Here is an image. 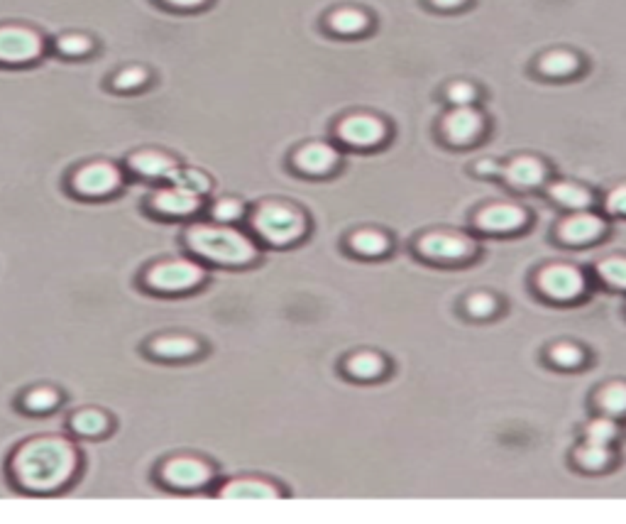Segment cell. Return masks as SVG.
I'll use <instances>...</instances> for the list:
<instances>
[{
    "label": "cell",
    "mask_w": 626,
    "mask_h": 524,
    "mask_svg": "<svg viewBox=\"0 0 626 524\" xmlns=\"http://www.w3.org/2000/svg\"><path fill=\"white\" fill-rule=\"evenodd\" d=\"M297 167L306 174H328V172L336 170L337 164V153L330 145H323V143H311V145L301 147L294 157Z\"/></svg>",
    "instance_id": "obj_13"
},
{
    "label": "cell",
    "mask_w": 626,
    "mask_h": 524,
    "mask_svg": "<svg viewBox=\"0 0 626 524\" xmlns=\"http://www.w3.org/2000/svg\"><path fill=\"white\" fill-rule=\"evenodd\" d=\"M40 52L42 40L33 30L17 27V25L0 27V62L20 64V62H30V59H34Z\"/></svg>",
    "instance_id": "obj_5"
},
{
    "label": "cell",
    "mask_w": 626,
    "mask_h": 524,
    "mask_svg": "<svg viewBox=\"0 0 626 524\" xmlns=\"http://www.w3.org/2000/svg\"><path fill=\"white\" fill-rule=\"evenodd\" d=\"M494 309H497V302H494V297H490V294H473V297L467 299V311L473 316H490L494 314Z\"/></svg>",
    "instance_id": "obj_35"
},
{
    "label": "cell",
    "mask_w": 626,
    "mask_h": 524,
    "mask_svg": "<svg viewBox=\"0 0 626 524\" xmlns=\"http://www.w3.org/2000/svg\"><path fill=\"white\" fill-rule=\"evenodd\" d=\"M597 404L602 407V411L607 417H624L626 414V385L624 382H617V385H610L604 388L597 397Z\"/></svg>",
    "instance_id": "obj_24"
},
{
    "label": "cell",
    "mask_w": 626,
    "mask_h": 524,
    "mask_svg": "<svg viewBox=\"0 0 626 524\" xmlns=\"http://www.w3.org/2000/svg\"><path fill=\"white\" fill-rule=\"evenodd\" d=\"M186 238H189V248L196 255L220 262V265H248L258 255L249 238L233 228L193 226Z\"/></svg>",
    "instance_id": "obj_2"
},
{
    "label": "cell",
    "mask_w": 626,
    "mask_h": 524,
    "mask_svg": "<svg viewBox=\"0 0 626 524\" xmlns=\"http://www.w3.org/2000/svg\"><path fill=\"white\" fill-rule=\"evenodd\" d=\"M56 47L62 49L64 54H72V57H79V54H86L91 49L89 37H81V35H66L62 40L56 42Z\"/></svg>",
    "instance_id": "obj_34"
},
{
    "label": "cell",
    "mask_w": 626,
    "mask_h": 524,
    "mask_svg": "<svg viewBox=\"0 0 626 524\" xmlns=\"http://www.w3.org/2000/svg\"><path fill=\"white\" fill-rule=\"evenodd\" d=\"M604 233L602 218L592 216V213H575V216L565 218L561 226V238L572 245H585L592 242Z\"/></svg>",
    "instance_id": "obj_15"
},
{
    "label": "cell",
    "mask_w": 626,
    "mask_h": 524,
    "mask_svg": "<svg viewBox=\"0 0 626 524\" xmlns=\"http://www.w3.org/2000/svg\"><path fill=\"white\" fill-rule=\"evenodd\" d=\"M169 182L174 186H181L186 192H191V194H206L210 186L206 174H201V172L196 170H179V167L169 174Z\"/></svg>",
    "instance_id": "obj_27"
},
{
    "label": "cell",
    "mask_w": 626,
    "mask_h": 524,
    "mask_svg": "<svg viewBox=\"0 0 626 524\" xmlns=\"http://www.w3.org/2000/svg\"><path fill=\"white\" fill-rule=\"evenodd\" d=\"M382 371H385V361L377 353H357L347 361V372L360 380L377 378Z\"/></svg>",
    "instance_id": "obj_23"
},
{
    "label": "cell",
    "mask_w": 626,
    "mask_h": 524,
    "mask_svg": "<svg viewBox=\"0 0 626 524\" xmlns=\"http://www.w3.org/2000/svg\"><path fill=\"white\" fill-rule=\"evenodd\" d=\"M418 248L425 258L434 260H463L470 258L474 251V245L463 235H450V233H428L421 238Z\"/></svg>",
    "instance_id": "obj_10"
},
{
    "label": "cell",
    "mask_w": 626,
    "mask_h": 524,
    "mask_svg": "<svg viewBox=\"0 0 626 524\" xmlns=\"http://www.w3.org/2000/svg\"><path fill=\"white\" fill-rule=\"evenodd\" d=\"M72 429L81 436H98L108 429V420H105V414H101V411L83 410L79 414H73Z\"/></svg>",
    "instance_id": "obj_25"
},
{
    "label": "cell",
    "mask_w": 626,
    "mask_h": 524,
    "mask_svg": "<svg viewBox=\"0 0 626 524\" xmlns=\"http://www.w3.org/2000/svg\"><path fill=\"white\" fill-rule=\"evenodd\" d=\"M330 30L337 35H357L367 27V15L362 10L355 8H340L336 13H330L328 17Z\"/></svg>",
    "instance_id": "obj_22"
},
{
    "label": "cell",
    "mask_w": 626,
    "mask_h": 524,
    "mask_svg": "<svg viewBox=\"0 0 626 524\" xmlns=\"http://www.w3.org/2000/svg\"><path fill=\"white\" fill-rule=\"evenodd\" d=\"M164 3H169V5H177V8H196V5H201V3H206V0H164Z\"/></svg>",
    "instance_id": "obj_40"
},
{
    "label": "cell",
    "mask_w": 626,
    "mask_h": 524,
    "mask_svg": "<svg viewBox=\"0 0 626 524\" xmlns=\"http://www.w3.org/2000/svg\"><path fill=\"white\" fill-rule=\"evenodd\" d=\"M121 184V174L108 162H91L73 174V189L83 196H108Z\"/></svg>",
    "instance_id": "obj_7"
},
{
    "label": "cell",
    "mask_w": 626,
    "mask_h": 524,
    "mask_svg": "<svg viewBox=\"0 0 626 524\" xmlns=\"http://www.w3.org/2000/svg\"><path fill=\"white\" fill-rule=\"evenodd\" d=\"M506 179L514 186H519V189H531V186H538L546 179V167L536 157H516L506 167Z\"/></svg>",
    "instance_id": "obj_16"
},
{
    "label": "cell",
    "mask_w": 626,
    "mask_h": 524,
    "mask_svg": "<svg viewBox=\"0 0 626 524\" xmlns=\"http://www.w3.org/2000/svg\"><path fill=\"white\" fill-rule=\"evenodd\" d=\"M147 81V74L145 69H137V66H130V69H122L118 76H115V89L121 91H130V89H137V86H142Z\"/></svg>",
    "instance_id": "obj_32"
},
{
    "label": "cell",
    "mask_w": 626,
    "mask_h": 524,
    "mask_svg": "<svg viewBox=\"0 0 626 524\" xmlns=\"http://www.w3.org/2000/svg\"><path fill=\"white\" fill-rule=\"evenodd\" d=\"M150 351L161 358H189L199 351V343L189 336H161L150 346Z\"/></svg>",
    "instance_id": "obj_21"
},
{
    "label": "cell",
    "mask_w": 626,
    "mask_h": 524,
    "mask_svg": "<svg viewBox=\"0 0 626 524\" xmlns=\"http://www.w3.org/2000/svg\"><path fill=\"white\" fill-rule=\"evenodd\" d=\"M203 270L186 260H169L147 270L145 282L157 292H186L201 284Z\"/></svg>",
    "instance_id": "obj_4"
},
{
    "label": "cell",
    "mask_w": 626,
    "mask_h": 524,
    "mask_svg": "<svg viewBox=\"0 0 626 524\" xmlns=\"http://www.w3.org/2000/svg\"><path fill=\"white\" fill-rule=\"evenodd\" d=\"M56 402H59V395H56V392L52 388H37V390H33V392H27V395H24V400H23L24 410L37 411V414H42V411L54 410Z\"/></svg>",
    "instance_id": "obj_30"
},
{
    "label": "cell",
    "mask_w": 626,
    "mask_h": 524,
    "mask_svg": "<svg viewBox=\"0 0 626 524\" xmlns=\"http://www.w3.org/2000/svg\"><path fill=\"white\" fill-rule=\"evenodd\" d=\"M152 206L164 216H189L199 209V194H191L181 186H169L152 196Z\"/></svg>",
    "instance_id": "obj_14"
},
{
    "label": "cell",
    "mask_w": 626,
    "mask_h": 524,
    "mask_svg": "<svg viewBox=\"0 0 626 524\" xmlns=\"http://www.w3.org/2000/svg\"><path fill=\"white\" fill-rule=\"evenodd\" d=\"M551 358H553L555 365L561 368H575V365L582 363V351L575 346H555L551 351Z\"/></svg>",
    "instance_id": "obj_33"
},
{
    "label": "cell",
    "mask_w": 626,
    "mask_h": 524,
    "mask_svg": "<svg viewBox=\"0 0 626 524\" xmlns=\"http://www.w3.org/2000/svg\"><path fill=\"white\" fill-rule=\"evenodd\" d=\"M242 213V203L235 202V199H223V202H218L216 206H213V216L218 218V221H235V218H240Z\"/></svg>",
    "instance_id": "obj_37"
},
{
    "label": "cell",
    "mask_w": 626,
    "mask_h": 524,
    "mask_svg": "<svg viewBox=\"0 0 626 524\" xmlns=\"http://www.w3.org/2000/svg\"><path fill=\"white\" fill-rule=\"evenodd\" d=\"M523 223H526V213L512 203H494V206L480 211V216H477V226L487 233H512Z\"/></svg>",
    "instance_id": "obj_12"
},
{
    "label": "cell",
    "mask_w": 626,
    "mask_h": 524,
    "mask_svg": "<svg viewBox=\"0 0 626 524\" xmlns=\"http://www.w3.org/2000/svg\"><path fill=\"white\" fill-rule=\"evenodd\" d=\"M220 498L228 500H274L279 498V490L262 480H235V483L225 485L220 490Z\"/></svg>",
    "instance_id": "obj_18"
},
{
    "label": "cell",
    "mask_w": 626,
    "mask_h": 524,
    "mask_svg": "<svg viewBox=\"0 0 626 524\" xmlns=\"http://www.w3.org/2000/svg\"><path fill=\"white\" fill-rule=\"evenodd\" d=\"M337 135L353 147H375L385 140L386 128L385 123L375 115L357 114L347 115L346 121L337 125Z\"/></svg>",
    "instance_id": "obj_9"
},
{
    "label": "cell",
    "mask_w": 626,
    "mask_h": 524,
    "mask_svg": "<svg viewBox=\"0 0 626 524\" xmlns=\"http://www.w3.org/2000/svg\"><path fill=\"white\" fill-rule=\"evenodd\" d=\"M477 172L480 174H499V164L497 162H492V160H482V162H477Z\"/></svg>",
    "instance_id": "obj_39"
},
{
    "label": "cell",
    "mask_w": 626,
    "mask_h": 524,
    "mask_svg": "<svg viewBox=\"0 0 626 524\" xmlns=\"http://www.w3.org/2000/svg\"><path fill=\"white\" fill-rule=\"evenodd\" d=\"M161 480L179 490H193L210 480V468L199 459H171L161 466Z\"/></svg>",
    "instance_id": "obj_8"
},
{
    "label": "cell",
    "mask_w": 626,
    "mask_h": 524,
    "mask_svg": "<svg viewBox=\"0 0 626 524\" xmlns=\"http://www.w3.org/2000/svg\"><path fill=\"white\" fill-rule=\"evenodd\" d=\"M255 231L274 245H287L301 238L306 231V218L289 203H265L255 213Z\"/></svg>",
    "instance_id": "obj_3"
},
{
    "label": "cell",
    "mask_w": 626,
    "mask_h": 524,
    "mask_svg": "<svg viewBox=\"0 0 626 524\" xmlns=\"http://www.w3.org/2000/svg\"><path fill=\"white\" fill-rule=\"evenodd\" d=\"M575 456H578L580 466L590 468V470H602V468H607L611 463L610 446L590 444V441H587V444L582 446Z\"/></svg>",
    "instance_id": "obj_28"
},
{
    "label": "cell",
    "mask_w": 626,
    "mask_h": 524,
    "mask_svg": "<svg viewBox=\"0 0 626 524\" xmlns=\"http://www.w3.org/2000/svg\"><path fill=\"white\" fill-rule=\"evenodd\" d=\"M130 167L147 179H169V174L177 170V162L161 153H137L130 157Z\"/></svg>",
    "instance_id": "obj_17"
},
{
    "label": "cell",
    "mask_w": 626,
    "mask_h": 524,
    "mask_svg": "<svg viewBox=\"0 0 626 524\" xmlns=\"http://www.w3.org/2000/svg\"><path fill=\"white\" fill-rule=\"evenodd\" d=\"M350 245L360 255H382L389 248V241L382 233H377V231H362V233H355L350 238Z\"/></svg>",
    "instance_id": "obj_26"
},
{
    "label": "cell",
    "mask_w": 626,
    "mask_h": 524,
    "mask_svg": "<svg viewBox=\"0 0 626 524\" xmlns=\"http://www.w3.org/2000/svg\"><path fill=\"white\" fill-rule=\"evenodd\" d=\"M431 3H434L435 8L450 10V8H458V5H463L465 0H431Z\"/></svg>",
    "instance_id": "obj_41"
},
{
    "label": "cell",
    "mask_w": 626,
    "mask_h": 524,
    "mask_svg": "<svg viewBox=\"0 0 626 524\" xmlns=\"http://www.w3.org/2000/svg\"><path fill=\"white\" fill-rule=\"evenodd\" d=\"M448 98L455 105H470L474 98H477V91H474L473 84H467V81H455L448 89Z\"/></svg>",
    "instance_id": "obj_36"
},
{
    "label": "cell",
    "mask_w": 626,
    "mask_h": 524,
    "mask_svg": "<svg viewBox=\"0 0 626 524\" xmlns=\"http://www.w3.org/2000/svg\"><path fill=\"white\" fill-rule=\"evenodd\" d=\"M607 209H610L611 213L626 216V186H619L617 192H611L610 202H607Z\"/></svg>",
    "instance_id": "obj_38"
},
{
    "label": "cell",
    "mask_w": 626,
    "mask_h": 524,
    "mask_svg": "<svg viewBox=\"0 0 626 524\" xmlns=\"http://www.w3.org/2000/svg\"><path fill=\"white\" fill-rule=\"evenodd\" d=\"M443 133L450 143L467 145L482 133V115L470 105H455L443 121Z\"/></svg>",
    "instance_id": "obj_11"
},
{
    "label": "cell",
    "mask_w": 626,
    "mask_h": 524,
    "mask_svg": "<svg viewBox=\"0 0 626 524\" xmlns=\"http://www.w3.org/2000/svg\"><path fill=\"white\" fill-rule=\"evenodd\" d=\"M76 470V453L64 439H33L13 459V476L24 490L49 492L62 488Z\"/></svg>",
    "instance_id": "obj_1"
},
{
    "label": "cell",
    "mask_w": 626,
    "mask_h": 524,
    "mask_svg": "<svg viewBox=\"0 0 626 524\" xmlns=\"http://www.w3.org/2000/svg\"><path fill=\"white\" fill-rule=\"evenodd\" d=\"M538 287H541V292L546 297L558 299V302H568V299L580 297L585 292V277L575 267H546L543 272L538 274Z\"/></svg>",
    "instance_id": "obj_6"
},
{
    "label": "cell",
    "mask_w": 626,
    "mask_h": 524,
    "mask_svg": "<svg viewBox=\"0 0 626 524\" xmlns=\"http://www.w3.org/2000/svg\"><path fill=\"white\" fill-rule=\"evenodd\" d=\"M551 196H553L558 203H562V206H568V209H575V211H585L592 206V194L587 192L585 186L572 184V182L555 184L553 189H551Z\"/></svg>",
    "instance_id": "obj_20"
},
{
    "label": "cell",
    "mask_w": 626,
    "mask_h": 524,
    "mask_svg": "<svg viewBox=\"0 0 626 524\" xmlns=\"http://www.w3.org/2000/svg\"><path fill=\"white\" fill-rule=\"evenodd\" d=\"M600 274L604 277V282H610L611 287L626 290V258H607L600 265Z\"/></svg>",
    "instance_id": "obj_31"
},
{
    "label": "cell",
    "mask_w": 626,
    "mask_h": 524,
    "mask_svg": "<svg viewBox=\"0 0 626 524\" xmlns=\"http://www.w3.org/2000/svg\"><path fill=\"white\" fill-rule=\"evenodd\" d=\"M538 69L546 74V76H571L580 69V59L572 54V52H565V49H555V52H548L546 57L538 62Z\"/></svg>",
    "instance_id": "obj_19"
},
{
    "label": "cell",
    "mask_w": 626,
    "mask_h": 524,
    "mask_svg": "<svg viewBox=\"0 0 626 524\" xmlns=\"http://www.w3.org/2000/svg\"><path fill=\"white\" fill-rule=\"evenodd\" d=\"M619 434V427L614 420H594L585 431V439L590 444L610 446Z\"/></svg>",
    "instance_id": "obj_29"
}]
</instances>
